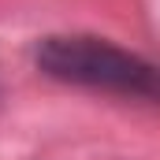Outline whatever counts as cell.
Listing matches in <instances>:
<instances>
[{"mask_svg": "<svg viewBox=\"0 0 160 160\" xmlns=\"http://www.w3.org/2000/svg\"><path fill=\"white\" fill-rule=\"evenodd\" d=\"M38 67L56 82L160 101V67L89 34H56L38 45Z\"/></svg>", "mask_w": 160, "mask_h": 160, "instance_id": "6da1fadb", "label": "cell"}, {"mask_svg": "<svg viewBox=\"0 0 160 160\" xmlns=\"http://www.w3.org/2000/svg\"><path fill=\"white\" fill-rule=\"evenodd\" d=\"M0 101H4V86H0Z\"/></svg>", "mask_w": 160, "mask_h": 160, "instance_id": "7a4b0ae2", "label": "cell"}]
</instances>
